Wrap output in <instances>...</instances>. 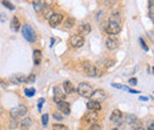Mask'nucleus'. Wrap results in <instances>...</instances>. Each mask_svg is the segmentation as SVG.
<instances>
[{"label": "nucleus", "instance_id": "1", "mask_svg": "<svg viewBox=\"0 0 154 130\" xmlns=\"http://www.w3.org/2000/svg\"><path fill=\"white\" fill-rule=\"evenodd\" d=\"M21 32H23L24 38H25L27 41H30V43L36 41L37 36H36V32H35V30L32 29V26H31V25L25 24V25L21 27Z\"/></svg>", "mask_w": 154, "mask_h": 130}, {"label": "nucleus", "instance_id": "2", "mask_svg": "<svg viewBox=\"0 0 154 130\" xmlns=\"http://www.w3.org/2000/svg\"><path fill=\"white\" fill-rule=\"evenodd\" d=\"M77 92L79 93L82 97H87V98H90L91 93H93V88L90 84L88 83H79L78 86H77Z\"/></svg>", "mask_w": 154, "mask_h": 130}, {"label": "nucleus", "instance_id": "3", "mask_svg": "<svg viewBox=\"0 0 154 130\" xmlns=\"http://www.w3.org/2000/svg\"><path fill=\"white\" fill-rule=\"evenodd\" d=\"M10 113H11L12 119H17V121H18L19 117L26 116V113H27V108H26L25 105H19V107H17V108H13V109L10 111Z\"/></svg>", "mask_w": 154, "mask_h": 130}, {"label": "nucleus", "instance_id": "4", "mask_svg": "<svg viewBox=\"0 0 154 130\" xmlns=\"http://www.w3.org/2000/svg\"><path fill=\"white\" fill-rule=\"evenodd\" d=\"M106 32L108 33V35H110V36H113V35H117V33H120V31H121V26H120V23H116V21H109L108 24H107V26H106Z\"/></svg>", "mask_w": 154, "mask_h": 130}, {"label": "nucleus", "instance_id": "5", "mask_svg": "<svg viewBox=\"0 0 154 130\" xmlns=\"http://www.w3.org/2000/svg\"><path fill=\"white\" fill-rule=\"evenodd\" d=\"M65 95L66 93L64 92V90H63L62 86H56L54 89V102L56 104H58V103L65 101Z\"/></svg>", "mask_w": 154, "mask_h": 130}, {"label": "nucleus", "instance_id": "6", "mask_svg": "<svg viewBox=\"0 0 154 130\" xmlns=\"http://www.w3.org/2000/svg\"><path fill=\"white\" fill-rule=\"evenodd\" d=\"M69 43H70L71 47H74V49H79V47L83 46V44H84V38L82 37L81 35H74V36L70 37Z\"/></svg>", "mask_w": 154, "mask_h": 130}, {"label": "nucleus", "instance_id": "7", "mask_svg": "<svg viewBox=\"0 0 154 130\" xmlns=\"http://www.w3.org/2000/svg\"><path fill=\"white\" fill-rule=\"evenodd\" d=\"M82 68H83V71L84 74L89 77H94L96 76V68L90 63V62H84L82 64Z\"/></svg>", "mask_w": 154, "mask_h": 130}, {"label": "nucleus", "instance_id": "8", "mask_svg": "<svg viewBox=\"0 0 154 130\" xmlns=\"http://www.w3.org/2000/svg\"><path fill=\"white\" fill-rule=\"evenodd\" d=\"M90 101H95V102H98V103H101L102 101H104L106 98H107V95L106 92L103 91V90H95V91H93L91 93V96H90Z\"/></svg>", "mask_w": 154, "mask_h": 130}, {"label": "nucleus", "instance_id": "9", "mask_svg": "<svg viewBox=\"0 0 154 130\" xmlns=\"http://www.w3.org/2000/svg\"><path fill=\"white\" fill-rule=\"evenodd\" d=\"M122 118H123V116H122V112L120 111L119 109H115L114 111L112 112V116H110V121L116 124V125H120L121 123H122Z\"/></svg>", "mask_w": 154, "mask_h": 130}, {"label": "nucleus", "instance_id": "10", "mask_svg": "<svg viewBox=\"0 0 154 130\" xmlns=\"http://www.w3.org/2000/svg\"><path fill=\"white\" fill-rule=\"evenodd\" d=\"M62 20H63V16L60 13H54L49 18V24H50V26L55 27V26H57V25H59L62 23Z\"/></svg>", "mask_w": 154, "mask_h": 130}, {"label": "nucleus", "instance_id": "11", "mask_svg": "<svg viewBox=\"0 0 154 130\" xmlns=\"http://www.w3.org/2000/svg\"><path fill=\"white\" fill-rule=\"evenodd\" d=\"M106 45H107V47H108L109 50H116V49L119 47V45H120V41H119L115 37L112 36V37H109L107 39Z\"/></svg>", "mask_w": 154, "mask_h": 130}, {"label": "nucleus", "instance_id": "12", "mask_svg": "<svg viewBox=\"0 0 154 130\" xmlns=\"http://www.w3.org/2000/svg\"><path fill=\"white\" fill-rule=\"evenodd\" d=\"M97 118H98V116H97L96 111L89 110V111L84 115V121H85V123H93V124H94V122L97 121Z\"/></svg>", "mask_w": 154, "mask_h": 130}, {"label": "nucleus", "instance_id": "13", "mask_svg": "<svg viewBox=\"0 0 154 130\" xmlns=\"http://www.w3.org/2000/svg\"><path fill=\"white\" fill-rule=\"evenodd\" d=\"M57 105L60 112H63V113H65V115H69V113H70V104H69L68 102L63 101V102L58 103Z\"/></svg>", "mask_w": 154, "mask_h": 130}, {"label": "nucleus", "instance_id": "14", "mask_svg": "<svg viewBox=\"0 0 154 130\" xmlns=\"http://www.w3.org/2000/svg\"><path fill=\"white\" fill-rule=\"evenodd\" d=\"M31 124H32V119L30 118V117H24L21 121H20V128L21 130H29L30 129V127H31Z\"/></svg>", "mask_w": 154, "mask_h": 130}, {"label": "nucleus", "instance_id": "15", "mask_svg": "<svg viewBox=\"0 0 154 130\" xmlns=\"http://www.w3.org/2000/svg\"><path fill=\"white\" fill-rule=\"evenodd\" d=\"M87 108L89 109V110H91V111H100L101 110V103H98V102H95V101H89L88 102V104H87Z\"/></svg>", "mask_w": 154, "mask_h": 130}, {"label": "nucleus", "instance_id": "16", "mask_svg": "<svg viewBox=\"0 0 154 130\" xmlns=\"http://www.w3.org/2000/svg\"><path fill=\"white\" fill-rule=\"evenodd\" d=\"M63 90H64V92L65 93L75 92V88H74L72 83H71V82H69V80H65V82L63 83Z\"/></svg>", "mask_w": 154, "mask_h": 130}, {"label": "nucleus", "instance_id": "17", "mask_svg": "<svg viewBox=\"0 0 154 130\" xmlns=\"http://www.w3.org/2000/svg\"><path fill=\"white\" fill-rule=\"evenodd\" d=\"M40 13L43 14V17L46 19H49L52 14H54V11H52V8L51 7H43L42 8V11H40Z\"/></svg>", "mask_w": 154, "mask_h": 130}, {"label": "nucleus", "instance_id": "18", "mask_svg": "<svg viewBox=\"0 0 154 130\" xmlns=\"http://www.w3.org/2000/svg\"><path fill=\"white\" fill-rule=\"evenodd\" d=\"M33 62H35V65H39L42 63V51L40 50L33 51Z\"/></svg>", "mask_w": 154, "mask_h": 130}, {"label": "nucleus", "instance_id": "19", "mask_svg": "<svg viewBox=\"0 0 154 130\" xmlns=\"http://www.w3.org/2000/svg\"><path fill=\"white\" fill-rule=\"evenodd\" d=\"M11 29H12V31H14V32H17L20 29V21L17 17H14V18L12 19V21H11Z\"/></svg>", "mask_w": 154, "mask_h": 130}, {"label": "nucleus", "instance_id": "20", "mask_svg": "<svg viewBox=\"0 0 154 130\" xmlns=\"http://www.w3.org/2000/svg\"><path fill=\"white\" fill-rule=\"evenodd\" d=\"M90 31H91V27H90V25H89V24L82 25V26L79 27V32L82 33V36H87V35H89V33H90Z\"/></svg>", "mask_w": 154, "mask_h": 130}, {"label": "nucleus", "instance_id": "21", "mask_svg": "<svg viewBox=\"0 0 154 130\" xmlns=\"http://www.w3.org/2000/svg\"><path fill=\"white\" fill-rule=\"evenodd\" d=\"M11 82L14 84H20V83H25L26 82V77L25 76H14L11 78Z\"/></svg>", "mask_w": 154, "mask_h": 130}, {"label": "nucleus", "instance_id": "22", "mask_svg": "<svg viewBox=\"0 0 154 130\" xmlns=\"http://www.w3.org/2000/svg\"><path fill=\"white\" fill-rule=\"evenodd\" d=\"M39 2L44 6V7H52L56 4V0H39Z\"/></svg>", "mask_w": 154, "mask_h": 130}, {"label": "nucleus", "instance_id": "23", "mask_svg": "<svg viewBox=\"0 0 154 130\" xmlns=\"http://www.w3.org/2000/svg\"><path fill=\"white\" fill-rule=\"evenodd\" d=\"M74 24H75V19L71 18V17H68V18L65 19V21H64V26L66 29H71L74 26Z\"/></svg>", "mask_w": 154, "mask_h": 130}, {"label": "nucleus", "instance_id": "24", "mask_svg": "<svg viewBox=\"0 0 154 130\" xmlns=\"http://www.w3.org/2000/svg\"><path fill=\"white\" fill-rule=\"evenodd\" d=\"M126 119H127V122L129 123V124H134L136 123V121H137V117L135 116V115H126Z\"/></svg>", "mask_w": 154, "mask_h": 130}, {"label": "nucleus", "instance_id": "25", "mask_svg": "<svg viewBox=\"0 0 154 130\" xmlns=\"http://www.w3.org/2000/svg\"><path fill=\"white\" fill-rule=\"evenodd\" d=\"M52 129L54 130H68V127L64 125V124H54V125H52Z\"/></svg>", "mask_w": 154, "mask_h": 130}, {"label": "nucleus", "instance_id": "26", "mask_svg": "<svg viewBox=\"0 0 154 130\" xmlns=\"http://www.w3.org/2000/svg\"><path fill=\"white\" fill-rule=\"evenodd\" d=\"M33 6H35V10H36V12H38V13H40V11H42V8L44 7L39 1H37V2H33Z\"/></svg>", "mask_w": 154, "mask_h": 130}, {"label": "nucleus", "instance_id": "27", "mask_svg": "<svg viewBox=\"0 0 154 130\" xmlns=\"http://www.w3.org/2000/svg\"><path fill=\"white\" fill-rule=\"evenodd\" d=\"M36 92V90L33 89V88H31V89H25V95L27 96V97H32L33 95Z\"/></svg>", "mask_w": 154, "mask_h": 130}, {"label": "nucleus", "instance_id": "28", "mask_svg": "<svg viewBox=\"0 0 154 130\" xmlns=\"http://www.w3.org/2000/svg\"><path fill=\"white\" fill-rule=\"evenodd\" d=\"M2 4H4L5 6H7L10 10H14V5H13L10 0H2Z\"/></svg>", "mask_w": 154, "mask_h": 130}, {"label": "nucleus", "instance_id": "29", "mask_svg": "<svg viewBox=\"0 0 154 130\" xmlns=\"http://www.w3.org/2000/svg\"><path fill=\"white\" fill-rule=\"evenodd\" d=\"M48 122H49V115L45 113V115L42 116V123H43V125L45 127V125H48Z\"/></svg>", "mask_w": 154, "mask_h": 130}, {"label": "nucleus", "instance_id": "30", "mask_svg": "<svg viewBox=\"0 0 154 130\" xmlns=\"http://www.w3.org/2000/svg\"><path fill=\"white\" fill-rule=\"evenodd\" d=\"M116 4V0H106V6L108 7H113Z\"/></svg>", "mask_w": 154, "mask_h": 130}, {"label": "nucleus", "instance_id": "31", "mask_svg": "<svg viewBox=\"0 0 154 130\" xmlns=\"http://www.w3.org/2000/svg\"><path fill=\"white\" fill-rule=\"evenodd\" d=\"M89 130H102V128H101V125L100 124H91V127L89 128Z\"/></svg>", "mask_w": 154, "mask_h": 130}, {"label": "nucleus", "instance_id": "32", "mask_svg": "<svg viewBox=\"0 0 154 130\" xmlns=\"http://www.w3.org/2000/svg\"><path fill=\"white\" fill-rule=\"evenodd\" d=\"M140 44H141V46H142V49H143L145 51H148V46L146 45V43L143 41V39H142V38H140Z\"/></svg>", "mask_w": 154, "mask_h": 130}, {"label": "nucleus", "instance_id": "33", "mask_svg": "<svg viewBox=\"0 0 154 130\" xmlns=\"http://www.w3.org/2000/svg\"><path fill=\"white\" fill-rule=\"evenodd\" d=\"M35 79H36V76L35 74H31L30 77H26V83H32Z\"/></svg>", "mask_w": 154, "mask_h": 130}, {"label": "nucleus", "instance_id": "34", "mask_svg": "<svg viewBox=\"0 0 154 130\" xmlns=\"http://www.w3.org/2000/svg\"><path fill=\"white\" fill-rule=\"evenodd\" d=\"M18 127V122H17V119H12V122H11V129H16Z\"/></svg>", "mask_w": 154, "mask_h": 130}, {"label": "nucleus", "instance_id": "35", "mask_svg": "<svg viewBox=\"0 0 154 130\" xmlns=\"http://www.w3.org/2000/svg\"><path fill=\"white\" fill-rule=\"evenodd\" d=\"M45 102V99L44 98H39L38 99V110H42V105H43V103Z\"/></svg>", "mask_w": 154, "mask_h": 130}, {"label": "nucleus", "instance_id": "36", "mask_svg": "<svg viewBox=\"0 0 154 130\" xmlns=\"http://www.w3.org/2000/svg\"><path fill=\"white\" fill-rule=\"evenodd\" d=\"M129 84H131V85H136V84H137V79H136V78H131V79H129Z\"/></svg>", "mask_w": 154, "mask_h": 130}, {"label": "nucleus", "instance_id": "37", "mask_svg": "<svg viewBox=\"0 0 154 130\" xmlns=\"http://www.w3.org/2000/svg\"><path fill=\"white\" fill-rule=\"evenodd\" d=\"M54 118H55V119H57V121H62V119H63V117H62L59 113H57V112H56V113H54Z\"/></svg>", "mask_w": 154, "mask_h": 130}, {"label": "nucleus", "instance_id": "38", "mask_svg": "<svg viewBox=\"0 0 154 130\" xmlns=\"http://www.w3.org/2000/svg\"><path fill=\"white\" fill-rule=\"evenodd\" d=\"M6 16H5V13H0V21L1 23H5L6 21V18H5Z\"/></svg>", "mask_w": 154, "mask_h": 130}, {"label": "nucleus", "instance_id": "39", "mask_svg": "<svg viewBox=\"0 0 154 130\" xmlns=\"http://www.w3.org/2000/svg\"><path fill=\"white\" fill-rule=\"evenodd\" d=\"M113 86L116 88V89H121V90H123V85H119V84H113Z\"/></svg>", "mask_w": 154, "mask_h": 130}, {"label": "nucleus", "instance_id": "40", "mask_svg": "<svg viewBox=\"0 0 154 130\" xmlns=\"http://www.w3.org/2000/svg\"><path fill=\"white\" fill-rule=\"evenodd\" d=\"M154 129V124L153 123H151V124H149V127H148V129L147 130H153Z\"/></svg>", "mask_w": 154, "mask_h": 130}, {"label": "nucleus", "instance_id": "41", "mask_svg": "<svg viewBox=\"0 0 154 130\" xmlns=\"http://www.w3.org/2000/svg\"><path fill=\"white\" fill-rule=\"evenodd\" d=\"M140 99H141V101H147L148 98H147V97H143V96H142V97H140Z\"/></svg>", "mask_w": 154, "mask_h": 130}, {"label": "nucleus", "instance_id": "42", "mask_svg": "<svg viewBox=\"0 0 154 130\" xmlns=\"http://www.w3.org/2000/svg\"><path fill=\"white\" fill-rule=\"evenodd\" d=\"M134 130H145L142 127H139V128H136V129H134Z\"/></svg>", "mask_w": 154, "mask_h": 130}, {"label": "nucleus", "instance_id": "43", "mask_svg": "<svg viewBox=\"0 0 154 130\" xmlns=\"http://www.w3.org/2000/svg\"><path fill=\"white\" fill-rule=\"evenodd\" d=\"M0 84H2V80H1V79H0Z\"/></svg>", "mask_w": 154, "mask_h": 130}, {"label": "nucleus", "instance_id": "44", "mask_svg": "<svg viewBox=\"0 0 154 130\" xmlns=\"http://www.w3.org/2000/svg\"><path fill=\"white\" fill-rule=\"evenodd\" d=\"M112 130H119V129H116V128H114V129H112Z\"/></svg>", "mask_w": 154, "mask_h": 130}]
</instances>
